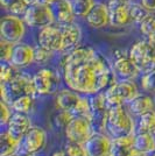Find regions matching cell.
Returning a JSON list of instances; mask_svg holds the SVG:
<instances>
[{
  "instance_id": "cell-1",
  "label": "cell",
  "mask_w": 155,
  "mask_h": 156,
  "mask_svg": "<svg viewBox=\"0 0 155 156\" xmlns=\"http://www.w3.org/2000/svg\"><path fill=\"white\" fill-rule=\"evenodd\" d=\"M62 70L65 84L77 93L93 96L113 85L111 65L91 47L79 46L68 52Z\"/></svg>"
},
{
  "instance_id": "cell-2",
  "label": "cell",
  "mask_w": 155,
  "mask_h": 156,
  "mask_svg": "<svg viewBox=\"0 0 155 156\" xmlns=\"http://www.w3.org/2000/svg\"><path fill=\"white\" fill-rule=\"evenodd\" d=\"M106 132L109 136L114 139L132 136L134 133V122L123 105L109 108L106 121Z\"/></svg>"
},
{
  "instance_id": "cell-3",
  "label": "cell",
  "mask_w": 155,
  "mask_h": 156,
  "mask_svg": "<svg viewBox=\"0 0 155 156\" xmlns=\"http://www.w3.org/2000/svg\"><path fill=\"white\" fill-rule=\"evenodd\" d=\"M0 89H1V99H2L1 101H5L9 106L14 100H16L20 97L32 96L35 98V96H38L33 77L21 72L11 82L1 83Z\"/></svg>"
},
{
  "instance_id": "cell-4",
  "label": "cell",
  "mask_w": 155,
  "mask_h": 156,
  "mask_svg": "<svg viewBox=\"0 0 155 156\" xmlns=\"http://www.w3.org/2000/svg\"><path fill=\"white\" fill-rule=\"evenodd\" d=\"M55 104L59 111L69 112L75 117H84L90 119L89 99L81 97L72 90H61L56 94Z\"/></svg>"
},
{
  "instance_id": "cell-5",
  "label": "cell",
  "mask_w": 155,
  "mask_h": 156,
  "mask_svg": "<svg viewBox=\"0 0 155 156\" xmlns=\"http://www.w3.org/2000/svg\"><path fill=\"white\" fill-rule=\"evenodd\" d=\"M140 93L138 86L133 80L121 79L119 82H114V84L107 87L105 91V97L107 101L109 108L114 106H120L124 103H131Z\"/></svg>"
},
{
  "instance_id": "cell-6",
  "label": "cell",
  "mask_w": 155,
  "mask_h": 156,
  "mask_svg": "<svg viewBox=\"0 0 155 156\" xmlns=\"http://www.w3.org/2000/svg\"><path fill=\"white\" fill-rule=\"evenodd\" d=\"M90 103V124L93 133H103L106 129V121L109 115V106L105 93L99 92L89 99Z\"/></svg>"
},
{
  "instance_id": "cell-7",
  "label": "cell",
  "mask_w": 155,
  "mask_h": 156,
  "mask_svg": "<svg viewBox=\"0 0 155 156\" xmlns=\"http://www.w3.org/2000/svg\"><path fill=\"white\" fill-rule=\"evenodd\" d=\"M26 33V23L20 16L7 14L0 21V36L1 40L11 43H20Z\"/></svg>"
},
{
  "instance_id": "cell-8",
  "label": "cell",
  "mask_w": 155,
  "mask_h": 156,
  "mask_svg": "<svg viewBox=\"0 0 155 156\" xmlns=\"http://www.w3.org/2000/svg\"><path fill=\"white\" fill-rule=\"evenodd\" d=\"M22 19L25 23L29 27L41 28V29L55 23L52 6L45 2H39L29 6Z\"/></svg>"
},
{
  "instance_id": "cell-9",
  "label": "cell",
  "mask_w": 155,
  "mask_h": 156,
  "mask_svg": "<svg viewBox=\"0 0 155 156\" xmlns=\"http://www.w3.org/2000/svg\"><path fill=\"white\" fill-rule=\"evenodd\" d=\"M65 135L68 141L84 144L93 134L90 120L84 117H75L65 127Z\"/></svg>"
},
{
  "instance_id": "cell-10",
  "label": "cell",
  "mask_w": 155,
  "mask_h": 156,
  "mask_svg": "<svg viewBox=\"0 0 155 156\" xmlns=\"http://www.w3.org/2000/svg\"><path fill=\"white\" fill-rule=\"evenodd\" d=\"M33 82L39 96L52 94L58 89L61 78L56 71L52 69H41L33 76Z\"/></svg>"
},
{
  "instance_id": "cell-11",
  "label": "cell",
  "mask_w": 155,
  "mask_h": 156,
  "mask_svg": "<svg viewBox=\"0 0 155 156\" xmlns=\"http://www.w3.org/2000/svg\"><path fill=\"white\" fill-rule=\"evenodd\" d=\"M39 46L50 52H62L63 49V35L61 27L57 23L42 28L39 33Z\"/></svg>"
},
{
  "instance_id": "cell-12",
  "label": "cell",
  "mask_w": 155,
  "mask_h": 156,
  "mask_svg": "<svg viewBox=\"0 0 155 156\" xmlns=\"http://www.w3.org/2000/svg\"><path fill=\"white\" fill-rule=\"evenodd\" d=\"M113 70L119 77H121L123 79H127V80H133L140 73V69L131 59L128 54L119 51L114 54Z\"/></svg>"
},
{
  "instance_id": "cell-13",
  "label": "cell",
  "mask_w": 155,
  "mask_h": 156,
  "mask_svg": "<svg viewBox=\"0 0 155 156\" xmlns=\"http://www.w3.org/2000/svg\"><path fill=\"white\" fill-rule=\"evenodd\" d=\"M112 139L103 133H93L83 144L86 156H110Z\"/></svg>"
},
{
  "instance_id": "cell-14",
  "label": "cell",
  "mask_w": 155,
  "mask_h": 156,
  "mask_svg": "<svg viewBox=\"0 0 155 156\" xmlns=\"http://www.w3.org/2000/svg\"><path fill=\"white\" fill-rule=\"evenodd\" d=\"M21 141L25 153H28L31 155L36 154L45 146L47 142L45 130L42 129L41 127H32Z\"/></svg>"
},
{
  "instance_id": "cell-15",
  "label": "cell",
  "mask_w": 155,
  "mask_h": 156,
  "mask_svg": "<svg viewBox=\"0 0 155 156\" xmlns=\"http://www.w3.org/2000/svg\"><path fill=\"white\" fill-rule=\"evenodd\" d=\"M32 127V122H31L29 118L27 117V114L14 113L9 122L7 124L6 132L15 140L21 141Z\"/></svg>"
},
{
  "instance_id": "cell-16",
  "label": "cell",
  "mask_w": 155,
  "mask_h": 156,
  "mask_svg": "<svg viewBox=\"0 0 155 156\" xmlns=\"http://www.w3.org/2000/svg\"><path fill=\"white\" fill-rule=\"evenodd\" d=\"M52 6V15L55 23L57 25H68V23H74L75 20V12H74V6L72 1L70 0H57Z\"/></svg>"
},
{
  "instance_id": "cell-17",
  "label": "cell",
  "mask_w": 155,
  "mask_h": 156,
  "mask_svg": "<svg viewBox=\"0 0 155 156\" xmlns=\"http://www.w3.org/2000/svg\"><path fill=\"white\" fill-rule=\"evenodd\" d=\"M62 35H63V49L62 52H70L74 49L79 47V43L82 41V29L81 27L74 23L68 25H59Z\"/></svg>"
},
{
  "instance_id": "cell-18",
  "label": "cell",
  "mask_w": 155,
  "mask_h": 156,
  "mask_svg": "<svg viewBox=\"0 0 155 156\" xmlns=\"http://www.w3.org/2000/svg\"><path fill=\"white\" fill-rule=\"evenodd\" d=\"M34 62V48L26 43L14 44L9 63L15 68H25Z\"/></svg>"
},
{
  "instance_id": "cell-19",
  "label": "cell",
  "mask_w": 155,
  "mask_h": 156,
  "mask_svg": "<svg viewBox=\"0 0 155 156\" xmlns=\"http://www.w3.org/2000/svg\"><path fill=\"white\" fill-rule=\"evenodd\" d=\"M88 25L93 28H103L110 23V8L109 5L98 2L95 4L89 15L86 16Z\"/></svg>"
},
{
  "instance_id": "cell-20",
  "label": "cell",
  "mask_w": 155,
  "mask_h": 156,
  "mask_svg": "<svg viewBox=\"0 0 155 156\" xmlns=\"http://www.w3.org/2000/svg\"><path fill=\"white\" fill-rule=\"evenodd\" d=\"M109 8H110V25L112 26L123 27L132 21L129 13V5L109 2Z\"/></svg>"
},
{
  "instance_id": "cell-21",
  "label": "cell",
  "mask_w": 155,
  "mask_h": 156,
  "mask_svg": "<svg viewBox=\"0 0 155 156\" xmlns=\"http://www.w3.org/2000/svg\"><path fill=\"white\" fill-rule=\"evenodd\" d=\"M128 56L131 57V59L138 65V68L141 70H146L148 72V68L150 65L147 62L146 58V41L143 40H139L136 41L133 46L131 47L128 51Z\"/></svg>"
},
{
  "instance_id": "cell-22",
  "label": "cell",
  "mask_w": 155,
  "mask_h": 156,
  "mask_svg": "<svg viewBox=\"0 0 155 156\" xmlns=\"http://www.w3.org/2000/svg\"><path fill=\"white\" fill-rule=\"evenodd\" d=\"M134 135L112 140L110 156H132L134 153Z\"/></svg>"
},
{
  "instance_id": "cell-23",
  "label": "cell",
  "mask_w": 155,
  "mask_h": 156,
  "mask_svg": "<svg viewBox=\"0 0 155 156\" xmlns=\"http://www.w3.org/2000/svg\"><path fill=\"white\" fill-rule=\"evenodd\" d=\"M128 107L133 114L141 117L148 112L154 111V103H153V99L148 96L139 94L131 103H128Z\"/></svg>"
},
{
  "instance_id": "cell-24",
  "label": "cell",
  "mask_w": 155,
  "mask_h": 156,
  "mask_svg": "<svg viewBox=\"0 0 155 156\" xmlns=\"http://www.w3.org/2000/svg\"><path fill=\"white\" fill-rule=\"evenodd\" d=\"M134 149L142 154H150L155 151V139L153 134H136L133 141Z\"/></svg>"
},
{
  "instance_id": "cell-25",
  "label": "cell",
  "mask_w": 155,
  "mask_h": 156,
  "mask_svg": "<svg viewBox=\"0 0 155 156\" xmlns=\"http://www.w3.org/2000/svg\"><path fill=\"white\" fill-rule=\"evenodd\" d=\"M20 141L15 140L8 133H2L0 136V156H14L19 148Z\"/></svg>"
},
{
  "instance_id": "cell-26",
  "label": "cell",
  "mask_w": 155,
  "mask_h": 156,
  "mask_svg": "<svg viewBox=\"0 0 155 156\" xmlns=\"http://www.w3.org/2000/svg\"><path fill=\"white\" fill-rule=\"evenodd\" d=\"M155 133V112H148L139 118L136 134H154Z\"/></svg>"
},
{
  "instance_id": "cell-27",
  "label": "cell",
  "mask_w": 155,
  "mask_h": 156,
  "mask_svg": "<svg viewBox=\"0 0 155 156\" xmlns=\"http://www.w3.org/2000/svg\"><path fill=\"white\" fill-rule=\"evenodd\" d=\"M1 6L12 15H25L29 5L26 0H0Z\"/></svg>"
},
{
  "instance_id": "cell-28",
  "label": "cell",
  "mask_w": 155,
  "mask_h": 156,
  "mask_svg": "<svg viewBox=\"0 0 155 156\" xmlns=\"http://www.w3.org/2000/svg\"><path fill=\"white\" fill-rule=\"evenodd\" d=\"M33 106H34V97L32 96L20 97L11 104V107L15 111V113H22V114L29 113Z\"/></svg>"
},
{
  "instance_id": "cell-29",
  "label": "cell",
  "mask_w": 155,
  "mask_h": 156,
  "mask_svg": "<svg viewBox=\"0 0 155 156\" xmlns=\"http://www.w3.org/2000/svg\"><path fill=\"white\" fill-rule=\"evenodd\" d=\"M72 6H74V12L76 16L86 19V16L89 15L91 9L95 6V1L93 0H74Z\"/></svg>"
},
{
  "instance_id": "cell-30",
  "label": "cell",
  "mask_w": 155,
  "mask_h": 156,
  "mask_svg": "<svg viewBox=\"0 0 155 156\" xmlns=\"http://www.w3.org/2000/svg\"><path fill=\"white\" fill-rule=\"evenodd\" d=\"M75 118V115H72L69 112L65 111H58L57 113H55L52 118V124L54 127L57 128H64L69 125L71 120Z\"/></svg>"
},
{
  "instance_id": "cell-31",
  "label": "cell",
  "mask_w": 155,
  "mask_h": 156,
  "mask_svg": "<svg viewBox=\"0 0 155 156\" xmlns=\"http://www.w3.org/2000/svg\"><path fill=\"white\" fill-rule=\"evenodd\" d=\"M139 29H140V32H141L146 37H149V36L155 35V14L149 13L148 15L140 22Z\"/></svg>"
},
{
  "instance_id": "cell-32",
  "label": "cell",
  "mask_w": 155,
  "mask_h": 156,
  "mask_svg": "<svg viewBox=\"0 0 155 156\" xmlns=\"http://www.w3.org/2000/svg\"><path fill=\"white\" fill-rule=\"evenodd\" d=\"M20 72L18 71V68H15L11 63H1V69H0V78L1 83H8L13 78H15Z\"/></svg>"
},
{
  "instance_id": "cell-33",
  "label": "cell",
  "mask_w": 155,
  "mask_h": 156,
  "mask_svg": "<svg viewBox=\"0 0 155 156\" xmlns=\"http://www.w3.org/2000/svg\"><path fill=\"white\" fill-rule=\"evenodd\" d=\"M129 13H131L132 21L140 25V22L148 15L149 12L145 7H142L141 4H131L129 5Z\"/></svg>"
},
{
  "instance_id": "cell-34",
  "label": "cell",
  "mask_w": 155,
  "mask_h": 156,
  "mask_svg": "<svg viewBox=\"0 0 155 156\" xmlns=\"http://www.w3.org/2000/svg\"><path fill=\"white\" fill-rule=\"evenodd\" d=\"M64 153L67 156H86L84 146L76 142L68 141L64 147Z\"/></svg>"
},
{
  "instance_id": "cell-35",
  "label": "cell",
  "mask_w": 155,
  "mask_h": 156,
  "mask_svg": "<svg viewBox=\"0 0 155 156\" xmlns=\"http://www.w3.org/2000/svg\"><path fill=\"white\" fill-rule=\"evenodd\" d=\"M141 85L146 91H149L155 94V69L149 70L142 76Z\"/></svg>"
},
{
  "instance_id": "cell-36",
  "label": "cell",
  "mask_w": 155,
  "mask_h": 156,
  "mask_svg": "<svg viewBox=\"0 0 155 156\" xmlns=\"http://www.w3.org/2000/svg\"><path fill=\"white\" fill-rule=\"evenodd\" d=\"M52 55V52L48 51L42 47H34V62L38 64H45L50 59Z\"/></svg>"
},
{
  "instance_id": "cell-37",
  "label": "cell",
  "mask_w": 155,
  "mask_h": 156,
  "mask_svg": "<svg viewBox=\"0 0 155 156\" xmlns=\"http://www.w3.org/2000/svg\"><path fill=\"white\" fill-rule=\"evenodd\" d=\"M146 41V58L148 64L155 65V35L145 39Z\"/></svg>"
},
{
  "instance_id": "cell-38",
  "label": "cell",
  "mask_w": 155,
  "mask_h": 156,
  "mask_svg": "<svg viewBox=\"0 0 155 156\" xmlns=\"http://www.w3.org/2000/svg\"><path fill=\"white\" fill-rule=\"evenodd\" d=\"M14 49V43H11L8 41L1 40L0 41V54H1V61L5 63H9L12 52Z\"/></svg>"
},
{
  "instance_id": "cell-39",
  "label": "cell",
  "mask_w": 155,
  "mask_h": 156,
  "mask_svg": "<svg viewBox=\"0 0 155 156\" xmlns=\"http://www.w3.org/2000/svg\"><path fill=\"white\" fill-rule=\"evenodd\" d=\"M11 106L8 104H6L5 101L0 103V111H1V115H0V122L1 125H7L9 122L11 118H12V112H11Z\"/></svg>"
},
{
  "instance_id": "cell-40",
  "label": "cell",
  "mask_w": 155,
  "mask_h": 156,
  "mask_svg": "<svg viewBox=\"0 0 155 156\" xmlns=\"http://www.w3.org/2000/svg\"><path fill=\"white\" fill-rule=\"evenodd\" d=\"M142 7H145L149 13L155 12V0H140Z\"/></svg>"
},
{
  "instance_id": "cell-41",
  "label": "cell",
  "mask_w": 155,
  "mask_h": 156,
  "mask_svg": "<svg viewBox=\"0 0 155 156\" xmlns=\"http://www.w3.org/2000/svg\"><path fill=\"white\" fill-rule=\"evenodd\" d=\"M133 0H110L112 4H121V5H131Z\"/></svg>"
},
{
  "instance_id": "cell-42",
  "label": "cell",
  "mask_w": 155,
  "mask_h": 156,
  "mask_svg": "<svg viewBox=\"0 0 155 156\" xmlns=\"http://www.w3.org/2000/svg\"><path fill=\"white\" fill-rule=\"evenodd\" d=\"M52 156H67L64 153V150H58V151H54Z\"/></svg>"
},
{
  "instance_id": "cell-43",
  "label": "cell",
  "mask_w": 155,
  "mask_h": 156,
  "mask_svg": "<svg viewBox=\"0 0 155 156\" xmlns=\"http://www.w3.org/2000/svg\"><path fill=\"white\" fill-rule=\"evenodd\" d=\"M27 4L29 5V6H32V5H35V4H39V2H42V0H26Z\"/></svg>"
},
{
  "instance_id": "cell-44",
  "label": "cell",
  "mask_w": 155,
  "mask_h": 156,
  "mask_svg": "<svg viewBox=\"0 0 155 156\" xmlns=\"http://www.w3.org/2000/svg\"><path fill=\"white\" fill-rule=\"evenodd\" d=\"M132 156H149L148 154H142V153H139V151H136L135 149H134V153H133V155Z\"/></svg>"
},
{
  "instance_id": "cell-45",
  "label": "cell",
  "mask_w": 155,
  "mask_h": 156,
  "mask_svg": "<svg viewBox=\"0 0 155 156\" xmlns=\"http://www.w3.org/2000/svg\"><path fill=\"white\" fill-rule=\"evenodd\" d=\"M55 1H57V0H42V2H45V4H48V5H52V4H54Z\"/></svg>"
},
{
  "instance_id": "cell-46",
  "label": "cell",
  "mask_w": 155,
  "mask_h": 156,
  "mask_svg": "<svg viewBox=\"0 0 155 156\" xmlns=\"http://www.w3.org/2000/svg\"><path fill=\"white\" fill-rule=\"evenodd\" d=\"M14 156H33V155H31V154H28V153H21V154H16V155H14Z\"/></svg>"
},
{
  "instance_id": "cell-47",
  "label": "cell",
  "mask_w": 155,
  "mask_h": 156,
  "mask_svg": "<svg viewBox=\"0 0 155 156\" xmlns=\"http://www.w3.org/2000/svg\"><path fill=\"white\" fill-rule=\"evenodd\" d=\"M149 156H155V154H153V155H149Z\"/></svg>"
}]
</instances>
